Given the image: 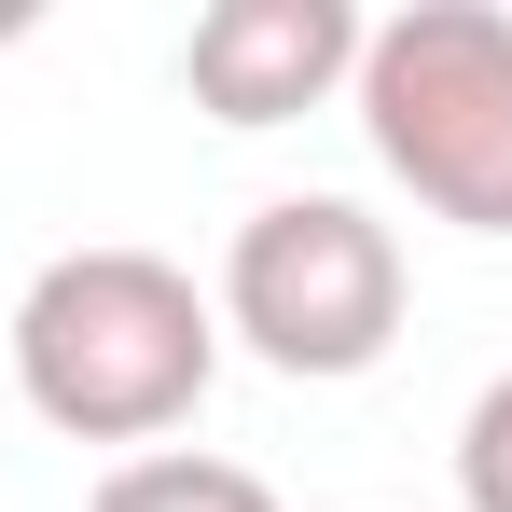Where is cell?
<instances>
[{
  "mask_svg": "<svg viewBox=\"0 0 512 512\" xmlns=\"http://www.w3.org/2000/svg\"><path fill=\"white\" fill-rule=\"evenodd\" d=\"M222 374V305L167 250H56L14 305V388L70 443H167Z\"/></svg>",
  "mask_w": 512,
  "mask_h": 512,
  "instance_id": "6da1fadb",
  "label": "cell"
},
{
  "mask_svg": "<svg viewBox=\"0 0 512 512\" xmlns=\"http://www.w3.org/2000/svg\"><path fill=\"white\" fill-rule=\"evenodd\" d=\"M97 512H277V485L236 471V457H208V443H153V457H125L97 485Z\"/></svg>",
  "mask_w": 512,
  "mask_h": 512,
  "instance_id": "5b68a950",
  "label": "cell"
},
{
  "mask_svg": "<svg viewBox=\"0 0 512 512\" xmlns=\"http://www.w3.org/2000/svg\"><path fill=\"white\" fill-rule=\"evenodd\" d=\"M180 84L208 125H291L360 84V14L346 0H208L180 42Z\"/></svg>",
  "mask_w": 512,
  "mask_h": 512,
  "instance_id": "277c9868",
  "label": "cell"
},
{
  "mask_svg": "<svg viewBox=\"0 0 512 512\" xmlns=\"http://www.w3.org/2000/svg\"><path fill=\"white\" fill-rule=\"evenodd\" d=\"M0 42H28V0H0Z\"/></svg>",
  "mask_w": 512,
  "mask_h": 512,
  "instance_id": "52a82bcc",
  "label": "cell"
},
{
  "mask_svg": "<svg viewBox=\"0 0 512 512\" xmlns=\"http://www.w3.org/2000/svg\"><path fill=\"white\" fill-rule=\"evenodd\" d=\"M208 305H222V333L250 346L263 374L346 388V374H374L402 346L416 277H402V236L360 194H263L250 222H236V250H222V291Z\"/></svg>",
  "mask_w": 512,
  "mask_h": 512,
  "instance_id": "3957f363",
  "label": "cell"
},
{
  "mask_svg": "<svg viewBox=\"0 0 512 512\" xmlns=\"http://www.w3.org/2000/svg\"><path fill=\"white\" fill-rule=\"evenodd\" d=\"M457 499L512 512V374H485V402L457 416Z\"/></svg>",
  "mask_w": 512,
  "mask_h": 512,
  "instance_id": "8992f818",
  "label": "cell"
},
{
  "mask_svg": "<svg viewBox=\"0 0 512 512\" xmlns=\"http://www.w3.org/2000/svg\"><path fill=\"white\" fill-rule=\"evenodd\" d=\"M360 139L374 167L457 236H512V14L499 0H402L360 28Z\"/></svg>",
  "mask_w": 512,
  "mask_h": 512,
  "instance_id": "7a4b0ae2",
  "label": "cell"
}]
</instances>
